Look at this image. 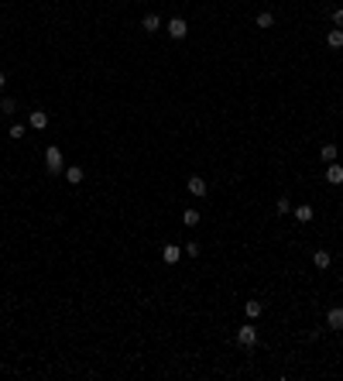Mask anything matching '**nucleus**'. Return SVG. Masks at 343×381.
<instances>
[{
	"mask_svg": "<svg viewBox=\"0 0 343 381\" xmlns=\"http://www.w3.org/2000/svg\"><path fill=\"white\" fill-rule=\"evenodd\" d=\"M45 169H48V175H62L65 162H62V151H58V144H48V148H45Z\"/></svg>",
	"mask_w": 343,
	"mask_h": 381,
	"instance_id": "1",
	"label": "nucleus"
},
{
	"mask_svg": "<svg viewBox=\"0 0 343 381\" xmlns=\"http://www.w3.org/2000/svg\"><path fill=\"white\" fill-rule=\"evenodd\" d=\"M237 343H241V347H257V330H254V323H244L241 330H237Z\"/></svg>",
	"mask_w": 343,
	"mask_h": 381,
	"instance_id": "2",
	"label": "nucleus"
},
{
	"mask_svg": "<svg viewBox=\"0 0 343 381\" xmlns=\"http://www.w3.org/2000/svg\"><path fill=\"white\" fill-rule=\"evenodd\" d=\"M165 31H168L172 38H175V42H179V38H186L189 35V24H186V17H172L168 24H165Z\"/></svg>",
	"mask_w": 343,
	"mask_h": 381,
	"instance_id": "3",
	"label": "nucleus"
},
{
	"mask_svg": "<svg viewBox=\"0 0 343 381\" xmlns=\"http://www.w3.org/2000/svg\"><path fill=\"white\" fill-rule=\"evenodd\" d=\"M28 127L31 131H45V127H48V113L45 110H31L28 113Z\"/></svg>",
	"mask_w": 343,
	"mask_h": 381,
	"instance_id": "4",
	"label": "nucleus"
},
{
	"mask_svg": "<svg viewBox=\"0 0 343 381\" xmlns=\"http://www.w3.org/2000/svg\"><path fill=\"white\" fill-rule=\"evenodd\" d=\"M186 189H189V196H206V179H199V175H192V179H189L186 182Z\"/></svg>",
	"mask_w": 343,
	"mask_h": 381,
	"instance_id": "5",
	"label": "nucleus"
},
{
	"mask_svg": "<svg viewBox=\"0 0 343 381\" xmlns=\"http://www.w3.org/2000/svg\"><path fill=\"white\" fill-rule=\"evenodd\" d=\"M326 326L329 330H343V309L340 306H333V309L326 312Z\"/></svg>",
	"mask_w": 343,
	"mask_h": 381,
	"instance_id": "6",
	"label": "nucleus"
},
{
	"mask_svg": "<svg viewBox=\"0 0 343 381\" xmlns=\"http://www.w3.org/2000/svg\"><path fill=\"white\" fill-rule=\"evenodd\" d=\"M326 182L329 185H343V165H333V162H329L326 165Z\"/></svg>",
	"mask_w": 343,
	"mask_h": 381,
	"instance_id": "7",
	"label": "nucleus"
},
{
	"mask_svg": "<svg viewBox=\"0 0 343 381\" xmlns=\"http://www.w3.org/2000/svg\"><path fill=\"white\" fill-rule=\"evenodd\" d=\"M313 265H316L319 271H326L329 265H333V254H329V251H316V254H313Z\"/></svg>",
	"mask_w": 343,
	"mask_h": 381,
	"instance_id": "8",
	"label": "nucleus"
},
{
	"mask_svg": "<svg viewBox=\"0 0 343 381\" xmlns=\"http://www.w3.org/2000/svg\"><path fill=\"white\" fill-rule=\"evenodd\" d=\"M141 28L148 31V35H155L158 28H161V17L158 14H144V21H141Z\"/></svg>",
	"mask_w": 343,
	"mask_h": 381,
	"instance_id": "9",
	"label": "nucleus"
},
{
	"mask_svg": "<svg viewBox=\"0 0 343 381\" xmlns=\"http://www.w3.org/2000/svg\"><path fill=\"white\" fill-rule=\"evenodd\" d=\"M326 45L340 52V48H343V28H333V31H329V35H326Z\"/></svg>",
	"mask_w": 343,
	"mask_h": 381,
	"instance_id": "10",
	"label": "nucleus"
},
{
	"mask_svg": "<svg viewBox=\"0 0 343 381\" xmlns=\"http://www.w3.org/2000/svg\"><path fill=\"white\" fill-rule=\"evenodd\" d=\"M161 258H165V265H175V261L182 258V247H175V244H168V247L161 251Z\"/></svg>",
	"mask_w": 343,
	"mask_h": 381,
	"instance_id": "11",
	"label": "nucleus"
},
{
	"mask_svg": "<svg viewBox=\"0 0 343 381\" xmlns=\"http://www.w3.org/2000/svg\"><path fill=\"white\" fill-rule=\"evenodd\" d=\"M319 158H323L326 165H329V162H336V144H333V141H326L323 148H319Z\"/></svg>",
	"mask_w": 343,
	"mask_h": 381,
	"instance_id": "12",
	"label": "nucleus"
},
{
	"mask_svg": "<svg viewBox=\"0 0 343 381\" xmlns=\"http://www.w3.org/2000/svg\"><path fill=\"white\" fill-rule=\"evenodd\" d=\"M65 179H69L72 185H79V182H83V179H86V172L79 169V165H69V169H65Z\"/></svg>",
	"mask_w": 343,
	"mask_h": 381,
	"instance_id": "13",
	"label": "nucleus"
},
{
	"mask_svg": "<svg viewBox=\"0 0 343 381\" xmlns=\"http://www.w3.org/2000/svg\"><path fill=\"white\" fill-rule=\"evenodd\" d=\"M254 24H257V28H275V14H271V11H261V14L254 17Z\"/></svg>",
	"mask_w": 343,
	"mask_h": 381,
	"instance_id": "14",
	"label": "nucleus"
},
{
	"mask_svg": "<svg viewBox=\"0 0 343 381\" xmlns=\"http://www.w3.org/2000/svg\"><path fill=\"white\" fill-rule=\"evenodd\" d=\"M292 216H295L299 224H309V220H313V206H295V210H292Z\"/></svg>",
	"mask_w": 343,
	"mask_h": 381,
	"instance_id": "15",
	"label": "nucleus"
},
{
	"mask_svg": "<svg viewBox=\"0 0 343 381\" xmlns=\"http://www.w3.org/2000/svg\"><path fill=\"white\" fill-rule=\"evenodd\" d=\"M244 312H247V316H251V320H257V316H261V312H264V306H261V302H254V299H251V302H247V306H244Z\"/></svg>",
	"mask_w": 343,
	"mask_h": 381,
	"instance_id": "16",
	"label": "nucleus"
},
{
	"mask_svg": "<svg viewBox=\"0 0 343 381\" xmlns=\"http://www.w3.org/2000/svg\"><path fill=\"white\" fill-rule=\"evenodd\" d=\"M0 110H4L7 117H11V113L17 110V100H14V97H4V100H0Z\"/></svg>",
	"mask_w": 343,
	"mask_h": 381,
	"instance_id": "17",
	"label": "nucleus"
},
{
	"mask_svg": "<svg viewBox=\"0 0 343 381\" xmlns=\"http://www.w3.org/2000/svg\"><path fill=\"white\" fill-rule=\"evenodd\" d=\"M182 224H186V227H199V213L186 210V213H182Z\"/></svg>",
	"mask_w": 343,
	"mask_h": 381,
	"instance_id": "18",
	"label": "nucleus"
},
{
	"mask_svg": "<svg viewBox=\"0 0 343 381\" xmlns=\"http://www.w3.org/2000/svg\"><path fill=\"white\" fill-rule=\"evenodd\" d=\"M275 210L282 213V216H285V213H292V203H288V196H282V199H278V203H275Z\"/></svg>",
	"mask_w": 343,
	"mask_h": 381,
	"instance_id": "19",
	"label": "nucleus"
},
{
	"mask_svg": "<svg viewBox=\"0 0 343 381\" xmlns=\"http://www.w3.org/2000/svg\"><path fill=\"white\" fill-rule=\"evenodd\" d=\"M182 251L189 254V258H199V244H196V240H189L186 247H182Z\"/></svg>",
	"mask_w": 343,
	"mask_h": 381,
	"instance_id": "20",
	"label": "nucleus"
},
{
	"mask_svg": "<svg viewBox=\"0 0 343 381\" xmlns=\"http://www.w3.org/2000/svg\"><path fill=\"white\" fill-rule=\"evenodd\" d=\"M24 138V127L21 124H11V141H21Z\"/></svg>",
	"mask_w": 343,
	"mask_h": 381,
	"instance_id": "21",
	"label": "nucleus"
},
{
	"mask_svg": "<svg viewBox=\"0 0 343 381\" xmlns=\"http://www.w3.org/2000/svg\"><path fill=\"white\" fill-rule=\"evenodd\" d=\"M333 28H343V7L333 11Z\"/></svg>",
	"mask_w": 343,
	"mask_h": 381,
	"instance_id": "22",
	"label": "nucleus"
},
{
	"mask_svg": "<svg viewBox=\"0 0 343 381\" xmlns=\"http://www.w3.org/2000/svg\"><path fill=\"white\" fill-rule=\"evenodd\" d=\"M4 86H7V76H4V72H0V89H4Z\"/></svg>",
	"mask_w": 343,
	"mask_h": 381,
	"instance_id": "23",
	"label": "nucleus"
}]
</instances>
